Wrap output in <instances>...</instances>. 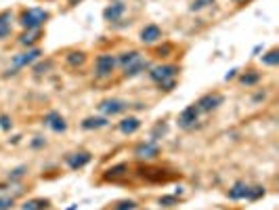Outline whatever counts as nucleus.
<instances>
[{
	"label": "nucleus",
	"instance_id": "nucleus-1",
	"mask_svg": "<svg viewBox=\"0 0 279 210\" xmlns=\"http://www.w3.org/2000/svg\"><path fill=\"white\" fill-rule=\"evenodd\" d=\"M48 19H51V13L48 11H44V8H40V6H32V8H23V11L19 13L17 23L23 29H42V25Z\"/></svg>",
	"mask_w": 279,
	"mask_h": 210
},
{
	"label": "nucleus",
	"instance_id": "nucleus-2",
	"mask_svg": "<svg viewBox=\"0 0 279 210\" xmlns=\"http://www.w3.org/2000/svg\"><path fill=\"white\" fill-rule=\"evenodd\" d=\"M116 67H118L116 55H112V53H101L95 59V76L101 78V80L112 78L114 72H116Z\"/></svg>",
	"mask_w": 279,
	"mask_h": 210
},
{
	"label": "nucleus",
	"instance_id": "nucleus-3",
	"mask_svg": "<svg viewBox=\"0 0 279 210\" xmlns=\"http://www.w3.org/2000/svg\"><path fill=\"white\" fill-rule=\"evenodd\" d=\"M178 65H172V63H159V65H151L149 67V78H151V82L159 84V82H164V80H172L178 76Z\"/></svg>",
	"mask_w": 279,
	"mask_h": 210
},
{
	"label": "nucleus",
	"instance_id": "nucleus-4",
	"mask_svg": "<svg viewBox=\"0 0 279 210\" xmlns=\"http://www.w3.org/2000/svg\"><path fill=\"white\" fill-rule=\"evenodd\" d=\"M131 107V103L128 101H124V99H116V97H112V99H103L101 103H99V112H101L105 118H112V116H120V114H124L126 109Z\"/></svg>",
	"mask_w": 279,
	"mask_h": 210
},
{
	"label": "nucleus",
	"instance_id": "nucleus-5",
	"mask_svg": "<svg viewBox=\"0 0 279 210\" xmlns=\"http://www.w3.org/2000/svg\"><path fill=\"white\" fill-rule=\"evenodd\" d=\"M225 103V95L223 93H206L204 97H199L195 101V107L199 109V114H210L214 109H218Z\"/></svg>",
	"mask_w": 279,
	"mask_h": 210
},
{
	"label": "nucleus",
	"instance_id": "nucleus-6",
	"mask_svg": "<svg viewBox=\"0 0 279 210\" xmlns=\"http://www.w3.org/2000/svg\"><path fill=\"white\" fill-rule=\"evenodd\" d=\"M133 154H135L137 160H145V162H149V160H155L159 156V143L151 141V139H147V141H141L139 145H135Z\"/></svg>",
	"mask_w": 279,
	"mask_h": 210
},
{
	"label": "nucleus",
	"instance_id": "nucleus-7",
	"mask_svg": "<svg viewBox=\"0 0 279 210\" xmlns=\"http://www.w3.org/2000/svg\"><path fill=\"white\" fill-rule=\"evenodd\" d=\"M40 57H42V51H40L38 46H34V48H25L23 53H19V55L13 57V69H17V72H19L21 67L34 65Z\"/></svg>",
	"mask_w": 279,
	"mask_h": 210
},
{
	"label": "nucleus",
	"instance_id": "nucleus-8",
	"mask_svg": "<svg viewBox=\"0 0 279 210\" xmlns=\"http://www.w3.org/2000/svg\"><path fill=\"white\" fill-rule=\"evenodd\" d=\"M178 122V128H183V131H191V128H195V124L199 122V109L193 105H187L181 114H178L176 118Z\"/></svg>",
	"mask_w": 279,
	"mask_h": 210
},
{
	"label": "nucleus",
	"instance_id": "nucleus-9",
	"mask_svg": "<svg viewBox=\"0 0 279 210\" xmlns=\"http://www.w3.org/2000/svg\"><path fill=\"white\" fill-rule=\"evenodd\" d=\"M91 160H93V154L91 152H86V149H80V152H72V154L65 156V164H67L69 171H82L86 164H91Z\"/></svg>",
	"mask_w": 279,
	"mask_h": 210
},
{
	"label": "nucleus",
	"instance_id": "nucleus-10",
	"mask_svg": "<svg viewBox=\"0 0 279 210\" xmlns=\"http://www.w3.org/2000/svg\"><path fill=\"white\" fill-rule=\"evenodd\" d=\"M42 124L46 126V128H51L53 133H65L67 131V122H65V118L59 114V112H55V109H51V112H46L44 114V118H42Z\"/></svg>",
	"mask_w": 279,
	"mask_h": 210
},
{
	"label": "nucleus",
	"instance_id": "nucleus-11",
	"mask_svg": "<svg viewBox=\"0 0 279 210\" xmlns=\"http://www.w3.org/2000/svg\"><path fill=\"white\" fill-rule=\"evenodd\" d=\"M164 38V32H162V27L155 25V23H147L141 32H139V40H141L143 44H155L159 42V40Z\"/></svg>",
	"mask_w": 279,
	"mask_h": 210
},
{
	"label": "nucleus",
	"instance_id": "nucleus-12",
	"mask_svg": "<svg viewBox=\"0 0 279 210\" xmlns=\"http://www.w3.org/2000/svg\"><path fill=\"white\" fill-rule=\"evenodd\" d=\"M126 15V4L124 2H112L103 8V19L109 23H118L122 21V17Z\"/></svg>",
	"mask_w": 279,
	"mask_h": 210
},
{
	"label": "nucleus",
	"instance_id": "nucleus-13",
	"mask_svg": "<svg viewBox=\"0 0 279 210\" xmlns=\"http://www.w3.org/2000/svg\"><path fill=\"white\" fill-rule=\"evenodd\" d=\"M141 118H137V116H126V118H122L118 122V131L122 133V135H126V137H131V135H135L139 128H141Z\"/></svg>",
	"mask_w": 279,
	"mask_h": 210
},
{
	"label": "nucleus",
	"instance_id": "nucleus-14",
	"mask_svg": "<svg viewBox=\"0 0 279 210\" xmlns=\"http://www.w3.org/2000/svg\"><path fill=\"white\" fill-rule=\"evenodd\" d=\"M149 67H151V63H149L145 57H141V59H137L135 63L126 65V67L122 69V76H124V78H137V76H141L143 72H147Z\"/></svg>",
	"mask_w": 279,
	"mask_h": 210
},
{
	"label": "nucleus",
	"instance_id": "nucleus-15",
	"mask_svg": "<svg viewBox=\"0 0 279 210\" xmlns=\"http://www.w3.org/2000/svg\"><path fill=\"white\" fill-rule=\"evenodd\" d=\"M80 126H82V131H99V128H107L109 126V118H105V116H88V118H84L82 122H80Z\"/></svg>",
	"mask_w": 279,
	"mask_h": 210
},
{
	"label": "nucleus",
	"instance_id": "nucleus-16",
	"mask_svg": "<svg viewBox=\"0 0 279 210\" xmlns=\"http://www.w3.org/2000/svg\"><path fill=\"white\" fill-rule=\"evenodd\" d=\"M248 192H250V185L246 181H235L227 192V198L233 200V202H239V200H246L248 198Z\"/></svg>",
	"mask_w": 279,
	"mask_h": 210
},
{
	"label": "nucleus",
	"instance_id": "nucleus-17",
	"mask_svg": "<svg viewBox=\"0 0 279 210\" xmlns=\"http://www.w3.org/2000/svg\"><path fill=\"white\" fill-rule=\"evenodd\" d=\"M40 38H42V29H23V34L19 36V44L25 48H34Z\"/></svg>",
	"mask_w": 279,
	"mask_h": 210
},
{
	"label": "nucleus",
	"instance_id": "nucleus-18",
	"mask_svg": "<svg viewBox=\"0 0 279 210\" xmlns=\"http://www.w3.org/2000/svg\"><path fill=\"white\" fill-rule=\"evenodd\" d=\"M13 32V11H0V40L8 38Z\"/></svg>",
	"mask_w": 279,
	"mask_h": 210
},
{
	"label": "nucleus",
	"instance_id": "nucleus-19",
	"mask_svg": "<svg viewBox=\"0 0 279 210\" xmlns=\"http://www.w3.org/2000/svg\"><path fill=\"white\" fill-rule=\"evenodd\" d=\"M128 173H131V166H128L126 162H120L112 168H107L105 171V181H118V179H122L126 177Z\"/></svg>",
	"mask_w": 279,
	"mask_h": 210
},
{
	"label": "nucleus",
	"instance_id": "nucleus-20",
	"mask_svg": "<svg viewBox=\"0 0 279 210\" xmlns=\"http://www.w3.org/2000/svg\"><path fill=\"white\" fill-rule=\"evenodd\" d=\"M143 55H141V51H137V48H131V51H124V53H120V55H116V63L120 65V67H126V65H131V63H135L137 59H141Z\"/></svg>",
	"mask_w": 279,
	"mask_h": 210
},
{
	"label": "nucleus",
	"instance_id": "nucleus-21",
	"mask_svg": "<svg viewBox=\"0 0 279 210\" xmlns=\"http://www.w3.org/2000/svg\"><path fill=\"white\" fill-rule=\"evenodd\" d=\"M86 59H88V57H86L84 51H69V53L65 55V63H67V67L78 69V67H84Z\"/></svg>",
	"mask_w": 279,
	"mask_h": 210
},
{
	"label": "nucleus",
	"instance_id": "nucleus-22",
	"mask_svg": "<svg viewBox=\"0 0 279 210\" xmlns=\"http://www.w3.org/2000/svg\"><path fill=\"white\" fill-rule=\"evenodd\" d=\"M19 208L21 210H48L51 208V200H46V198H29Z\"/></svg>",
	"mask_w": 279,
	"mask_h": 210
},
{
	"label": "nucleus",
	"instance_id": "nucleus-23",
	"mask_svg": "<svg viewBox=\"0 0 279 210\" xmlns=\"http://www.w3.org/2000/svg\"><path fill=\"white\" fill-rule=\"evenodd\" d=\"M258 82H261V74H258L256 69H248L246 74L239 76V84L242 86H254Z\"/></svg>",
	"mask_w": 279,
	"mask_h": 210
},
{
	"label": "nucleus",
	"instance_id": "nucleus-24",
	"mask_svg": "<svg viewBox=\"0 0 279 210\" xmlns=\"http://www.w3.org/2000/svg\"><path fill=\"white\" fill-rule=\"evenodd\" d=\"M261 63L267 65V67H277L279 65V48H271V51H267L263 57H261Z\"/></svg>",
	"mask_w": 279,
	"mask_h": 210
},
{
	"label": "nucleus",
	"instance_id": "nucleus-25",
	"mask_svg": "<svg viewBox=\"0 0 279 210\" xmlns=\"http://www.w3.org/2000/svg\"><path fill=\"white\" fill-rule=\"evenodd\" d=\"M27 175V166L25 164H21V166H15L11 173L6 175V181H11V183H19L21 179Z\"/></svg>",
	"mask_w": 279,
	"mask_h": 210
},
{
	"label": "nucleus",
	"instance_id": "nucleus-26",
	"mask_svg": "<svg viewBox=\"0 0 279 210\" xmlns=\"http://www.w3.org/2000/svg\"><path fill=\"white\" fill-rule=\"evenodd\" d=\"M166 133H168V124L159 120V122H155V126L151 128V135H149V139H151V141H157V139L166 137Z\"/></svg>",
	"mask_w": 279,
	"mask_h": 210
},
{
	"label": "nucleus",
	"instance_id": "nucleus-27",
	"mask_svg": "<svg viewBox=\"0 0 279 210\" xmlns=\"http://www.w3.org/2000/svg\"><path fill=\"white\" fill-rule=\"evenodd\" d=\"M214 2H216V0H191V4H189V11H191V13H199V11H204V8L212 6Z\"/></svg>",
	"mask_w": 279,
	"mask_h": 210
},
{
	"label": "nucleus",
	"instance_id": "nucleus-28",
	"mask_svg": "<svg viewBox=\"0 0 279 210\" xmlns=\"http://www.w3.org/2000/svg\"><path fill=\"white\" fill-rule=\"evenodd\" d=\"M174 51V46L172 44H162V46H157L155 51H153V57H157V59H166V57H170V53Z\"/></svg>",
	"mask_w": 279,
	"mask_h": 210
},
{
	"label": "nucleus",
	"instance_id": "nucleus-29",
	"mask_svg": "<svg viewBox=\"0 0 279 210\" xmlns=\"http://www.w3.org/2000/svg\"><path fill=\"white\" fill-rule=\"evenodd\" d=\"M265 196V187L263 185H254L250 187V192H248V198L246 200H250V202H256V200H261Z\"/></svg>",
	"mask_w": 279,
	"mask_h": 210
},
{
	"label": "nucleus",
	"instance_id": "nucleus-30",
	"mask_svg": "<svg viewBox=\"0 0 279 210\" xmlns=\"http://www.w3.org/2000/svg\"><path fill=\"white\" fill-rule=\"evenodd\" d=\"M114 210H139V204L135 200H120V202L114 206Z\"/></svg>",
	"mask_w": 279,
	"mask_h": 210
},
{
	"label": "nucleus",
	"instance_id": "nucleus-31",
	"mask_svg": "<svg viewBox=\"0 0 279 210\" xmlns=\"http://www.w3.org/2000/svg\"><path fill=\"white\" fill-rule=\"evenodd\" d=\"M157 202H159V206H164V208H174L178 204V196H162Z\"/></svg>",
	"mask_w": 279,
	"mask_h": 210
},
{
	"label": "nucleus",
	"instance_id": "nucleus-32",
	"mask_svg": "<svg viewBox=\"0 0 279 210\" xmlns=\"http://www.w3.org/2000/svg\"><path fill=\"white\" fill-rule=\"evenodd\" d=\"M13 206H15V198L13 196L0 194V210H13Z\"/></svg>",
	"mask_w": 279,
	"mask_h": 210
},
{
	"label": "nucleus",
	"instance_id": "nucleus-33",
	"mask_svg": "<svg viewBox=\"0 0 279 210\" xmlns=\"http://www.w3.org/2000/svg\"><path fill=\"white\" fill-rule=\"evenodd\" d=\"M157 88H159V91H164V93L174 91V88H176V78H172V80H164V82H159V84H157Z\"/></svg>",
	"mask_w": 279,
	"mask_h": 210
},
{
	"label": "nucleus",
	"instance_id": "nucleus-34",
	"mask_svg": "<svg viewBox=\"0 0 279 210\" xmlns=\"http://www.w3.org/2000/svg\"><path fill=\"white\" fill-rule=\"evenodd\" d=\"M0 128H2L4 133H8L13 128V120L11 116H6V114H0Z\"/></svg>",
	"mask_w": 279,
	"mask_h": 210
},
{
	"label": "nucleus",
	"instance_id": "nucleus-35",
	"mask_svg": "<svg viewBox=\"0 0 279 210\" xmlns=\"http://www.w3.org/2000/svg\"><path fill=\"white\" fill-rule=\"evenodd\" d=\"M53 67V61H44V63H38V65H34V74H46L48 69Z\"/></svg>",
	"mask_w": 279,
	"mask_h": 210
},
{
	"label": "nucleus",
	"instance_id": "nucleus-36",
	"mask_svg": "<svg viewBox=\"0 0 279 210\" xmlns=\"http://www.w3.org/2000/svg\"><path fill=\"white\" fill-rule=\"evenodd\" d=\"M29 147L32 149H42V147H46V139L38 135V137H34L32 141H29Z\"/></svg>",
	"mask_w": 279,
	"mask_h": 210
},
{
	"label": "nucleus",
	"instance_id": "nucleus-37",
	"mask_svg": "<svg viewBox=\"0 0 279 210\" xmlns=\"http://www.w3.org/2000/svg\"><path fill=\"white\" fill-rule=\"evenodd\" d=\"M265 99H267V93H256L254 99H252V103H261V101H265Z\"/></svg>",
	"mask_w": 279,
	"mask_h": 210
},
{
	"label": "nucleus",
	"instance_id": "nucleus-38",
	"mask_svg": "<svg viewBox=\"0 0 279 210\" xmlns=\"http://www.w3.org/2000/svg\"><path fill=\"white\" fill-rule=\"evenodd\" d=\"M237 72H239V69H231L229 74H225V80H227V82H229V80H233V78L237 76Z\"/></svg>",
	"mask_w": 279,
	"mask_h": 210
},
{
	"label": "nucleus",
	"instance_id": "nucleus-39",
	"mask_svg": "<svg viewBox=\"0 0 279 210\" xmlns=\"http://www.w3.org/2000/svg\"><path fill=\"white\" fill-rule=\"evenodd\" d=\"M233 2H235L237 6H242V4H248V2H252V0H233Z\"/></svg>",
	"mask_w": 279,
	"mask_h": 210
},
{
	"label": "nucleus",
	"instance_id": "nucleus-40",
	"mask_svg": "<svg viewBox=\"0 0 279 210\" xmlns=\"http://www.w3.org/2000/svg\"><path fill=\"white\" fill-rule=\"evenodd\" d=\"M80 2H82V0H67L69 6H76V4H80Z\"/></svg>",
	"mask_w": 279,
	"mask_h": 210
},
{
	"label": "nucleus",
	"instance_id": "nucleus-41",
	"mask_svg": "<svg viewBox=\"0 0 279 210\" xmlns=\"http://www.w3.org/2000/svg\"><path fill=\"white\" fill-rule=\"evenodd\" d=\"M261 51H263V46L258 44V46H254V51H252V55H258V53H261Z\"/></svg>",
	"mask_w": 279,
	"mask_h": 210
},
{
	"label": "nucleus",
	"instance_id": "nucleus-42",
	"mask_svg": "<svg viewBox=\"0 0 279 210\" xmlns=\"http://www.w3.org/2000/svg\"><path fill=\"white\" fill-rule=\"evenodd\" d=\"M67 210H78V204H72V206H69Z\"/></svg>",
	"mask_w": 279,
	"mask_h": 210
},
{
	"label": "nucleus",
	"instance_id": "nucleus-43",
	"mask_svg": "<svg viewBox=\"0 0 279 210\" xmlns=\"http://www.w3.org/2000/svg\"><path fill=\"white\" fill-rule=\"evenodd\" d=\"M114 2H124V0H114Z\"/></svg>",
	"mask_w": 279,
	"mask_h": 210
}]
</instances>
